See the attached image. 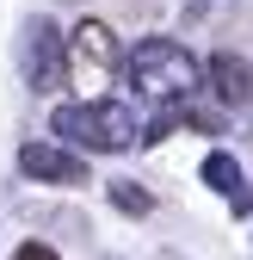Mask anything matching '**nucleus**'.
<instances>
[{
    "instance_id": "1",
    "label": "nucleus",
    "mask_w": 253,
    "mask_h": 260,
    "mask_svg": "<svg viewBox=\"0 0 253 260\" xmlns=\"http://www.w3.org/2000/svg\"><path fill=\"white\" fill-rule=\"evenodd\" d=\"M50 130L62 137V149H87V155H117V149H130L142 143V118L136 106H123V100H74V106H56L50 112Z\"/></svg>"
},
{
    "instance_id": "2",
    "label": "nucleus",
    "mask_w": 253,
    "mask_h": 260,
    "mask_svg": "<svg viewBox=\"0 0 253 260\" xmlns=\"http://www.w3.org/2000/svg\"><path fill=\"white\" fill-rule=\"evenodd\" d=\"M123 75H130V87L142 93V100H154V106H185L204 87V62L185 50V44H173V38H148V44L130 50Z\"/></svg>"
},
{
    "instance_id": "3",
    "label": "nucleus",
    "mask_w": 253,
    "mask_h": 260,
    "mask_svg": "<svg viewBox=\"0 0 253 260\" xmlns=\"http://www.w3.org/2000/svg\"><path fill=\"white\" fill-rule=\"evenodd\" d=\"M117 31L105 19H80L68 38H62V75L80 87V100H105V87L117 75Z\"/></svg>"
},
{
    "instance_id": "4",
    "label": "nucleus",
    "mask_w": 253,
    "mask_h": 260,
    "mask_svg": "<svg viewBox=\"0 0 253 260\" xmlns=\"http://www.w3.org/2000/svg\"><path fill=\"white\" fill-rule=\"evenodd\" d=\"M19 174L37 186H87V155L62 149V143H25L19 149Z\"/></svg>"
},
{
    "instance_id": "5",
    "label": "nucleus",
    "mask_w": 253,
    "mask_h": 260,
    "mask_svg": "<svg viewBox=\"0 0 253 260\" xmlns=\"http://www.w3.org/2000/svg\"><path fill=\"white\" fill-rule=\"evenodd\" d=\"M25 75L37 93H50L62 81V31L50 19H31V31H25Z\"/></svg>"
},
{
    "instance_id": "6",
    "label": "nucleus",
    "mask_w": 253,
    "mask_h": 260,
    "mask_svg": "<svg viewBox=\"0 0 253 260\" xmlns=\"http://www.w3.org/2000/svg\"><path fill=\"white\" fill-rule=\"evenodd\" d=\"M210 87H216V100H229V106H241L247 93H253V75H247V62L241 56H210Z\"/></svg>"
},
{
    "instance_id": "7",
    "label": "nucleus",
    "mask_w": 253,
    "mask_h": 260,
    "mask_svg": "<svg viewBox=\"0 0 253 260\" xmlns=\"http://www.w3.org/2000/svg\"><path fill=\"white\" fill-rule=\"evenodd\" d=\"M111 205H117V211H130V217H148V211H154V199H148L136 180H111Z\"/></svg>"
},
{
    "instance_id": "8",
    "label": "nucleus",
    "mask_w": 253,
    "mask_h": 260,
    "mask_svg": "<svg viewBox=\"0 0 253 260\" xmlns=\"http://www.w3.org/2000/svg\"><path fill=\"white\" fill-rule=\"evenodd\" d=\"M204 180H210L216 192H235V186H241V168H235V155H210V161H204Z\"/></svg>"
},
{
    "instance_id": "9",
    "label": "nucleus",
    "mask_w": 253,
    "mask_h": 260,
    "mask_svg": "<svg viewBox=\"0 0 253 260\" xmlns=\"http://www.w3.org/2000/svg\"><path fill=\"white\" fill-rule=\"evenodd\" d=\"M13 260H62V254L44 248V242H25V248H13Z\"/></svg>"
}]
</instances>
